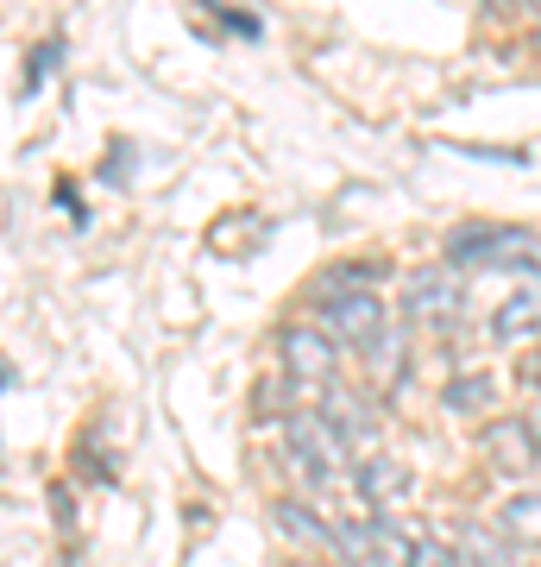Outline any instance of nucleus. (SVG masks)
<instances>
[{"label":"nucleus","instance_id":"f8f14e48","mask_svg":"<svg viewBox=\"0 0 541 567\" xmlns=\"http://www.w3.org/2000/svg\"><path fill=\"white\" fill-rule=\"evenodd\" d=\"M460 561L466 567H517V555H510V543L503 536H491V529H479V524H460Z\"/></svg>","mask_w":541,"mask_h":567},{"label":"nucleus","instance_id":"2eb2a0df","mask_svg":"<svg viewBox=\"0 0 541 567\" xmlns=\"http://www.w3.org/2000/svg\"><path fill=\"white\" fill-rule=\"evenodd\" d=\"M529 429H535V442H541V404H535V416H529Z\"/></svg>","mask_w":541,"mask_h":567},{"label":"nucleus","instance_id":"f257e3e1","mask_svg":"<svg viewBox=\"0 0 541 567\" xmlns=\"http://www.w3.org/2000/svg\"><path fill=\"white\" fill-rule=\"evenodd\" d=\"M315 328L327 334L334 347H353V353H372L391 316H384V297L378 290H365V284H346V290H327L315 309Z\"/></svg>","mask_w":541,"mask_h":567},{"label":"nucleus","instance_id":"39448f33","mask_svg":"<svg viewBox=\"0 0 541 567\" xmlns=\"http://www.w3.org/2000/svg\"><path fill=\"white\" fill-rule=\"evenodd\" d=\"M529 334H541V271H522L510 284V297H498V309H491V341L498 347H517Z\"/></svg>","mask_w":541,"mask_h":567},{"label":"nucleus","instance_id":"f3484780","mask_svg":"<svg viewBox=\"0 0 541 567\" xmlns=\"http://www.w3.org/2000/svg\"><path fill=\"white\" fill-rule=\"evenodd\" d=\"M535 13H541V0H535Z\"/></svg>","mask_w":541,"mask_h":567},{"label":"nucleus","instance_id":"1a4fd4ad","mask_svg":"<svg viewBox=\"0 0 541 567\" xmlns=\"http://www.w3.org/2000/svg\"><path fill=\"white\" fill-rule=\"evenodd\" d=\"M498 536L522 555H541V492H517L498 505Z\"/></svg>","mask_w":541,"mask_h":567},{"label":"nucleus","instance_id":"423d86ee","mask_svg":"<svg viewBox=\"0 0 541 567\" xmlns=\"http://www.w3.org/2000/svg\"><path fill=\"white\" fill-rule=\"evenodd\" d=\"M485 447V461L498 466V473H529V466H541V442H535V429H529V416H498V423H485L479 435Z\"/></svg>","mask_w":541,"mask_h":567},{"label":"nucleus","instance_id":"20e7f679","mask_svg":"<svg viewBox=\"0 0 541 567\" xmlns=\"http://www.w3.org/2000/svg\"><path fill=\"white\" fill-rule=\"evenodd\" d=\"M403 316L416 328H454L466 316V284H460V271L454 265H422V271H409V284H403Z\"/></svg>","mask_w":541,"mask_h":567},{"label":"nucleus","instance_id":"9b49d317","mask_svg":"<svg viewBox=\"0 0 541 567\" xmlns=\"http://www.w3.org/2000/svg\"><path fill=\"white\" fill-rule=\"evenodd\" d=\"M498 372H460V379H454V385L441 391V404L454 410V416H479V410H491L498 404Z\"/></svg>","mask_w":541,"mask_h":567},{"label":"nucleus","instance_id":"6e6552de","mask_svg":"<svg viewBox=\"0 0 541 567\" xmlns=\"http://www.w3.org/2000/svg\"><path fill=\"white\" fill-rule=\"evenodd\" d=\"M271 517H278V529L296 536L302 548H341V524H327V517H321L315 505H302V498H278Z\"/></svg>","mask_w":541,"mask_h":567},{"label":"nucleus","instance_id":"7ed1b4c3","mask_svg":"<svg viewBox=\"0 0 541 567\" xmlns=\"http://www.w3.org/2000/svg\"><path fill=\"white\" fill-rule=\"evenodd\" d=\"M278 365H283V379L296 385V398H302V410L309 404H321V391L334 385V372H341V347L327 341L321 328H283L278 334Z\"/></svg>","mask_w":541,"mask_h":567},{"label":"nucleus","instance_id":"f03ea898","mask_svg":"<svg viewBox=\"0 0 541 567\" xmlns=\"http://www.w3.org/2000/svg\"><path fill=\"white\" fill-rule=\"evenodd\" d=\"M447 265H454V271H485V265L541 271V240L522 234V227H454V234H447Z\"/></svg>","mask_w":541,"mask_h":567},{"label":"nucleus","instance_id":"dca6fc26","mask_svg":"<svg viewBox=\"0 0 541 567\" xmlns=\"http://www.w3.org/2000/svg\"><path fill=\"white\" fill-rule=\"evenodd\" d=\"M0 385H7V372H0Z\"/></svg>","mask_w":541,"mask_h":567},{"label":"nucleus","instance_id":"4468645a","mask_svg":"<svg viewBox=\"0 0 541 567\" xmlns=\"http://www.w3.org/2000/svg\"><path fill=\"white\" fill-rule=\"evenodd\" d=\"M416 567H466L460 548H441V543H422L416 548Z\"/></svg>","mask_w":541,"mask_h":567},{"label":"nucleus","instance_id":"9d476101","mask_svg":"<svg viewBox=\"0 0 541 567\" xmlns=\"http://www.w3.org/2000/svg\"><path fill=\"white\" fill-rule=\"evenodd\" d=\"M416 536L397 529L391 517H372L365 524V567H416Z\"/></svg>","mask_w":541,"mask_h":567},{"label":"nucleus","instance_id":"0eeeda50","mask_svg":"<svg viewBox=\"0 0 541 567\" xmlns=\"http://www.w3.org/2000/svg\"><path fill=\"white\" fill-rule=\"evenodd\" d=\"M353 480H360V498L372 511H391L403 505L409 492H416V473L403 461H391V454H365V461H353Z\"/></svg>","mask_w":541,"mask_h":567},{"label":"nucleus","instance_id":"ddd939ff","mask_svg":"<svg viewBox=\"0 0 541 567\" xmlns=\"http://www.w3.org/2000/svg\"><path fill=\"white\" fill-rule=\"evenodd\" d=\"M58 63H63V39H39V44H32V58H25L20 89H25V95H39V89H44V76H51Z\"/></svg>","mask_w":541,"mask_h":567}]
</instances>
